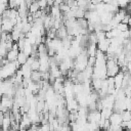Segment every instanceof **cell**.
I'll return each mask as SVG.
<instances>
[{
    "label": "cell",
    "mask_w": 131,
    "mask_h": 131,
    "mask_svg": "<svg viewBox=\"0 0 131 131\" xmlns=\"http://www.w3.org/2000/svg\"><path fill=\"white\" fill-rule=\"evenodd\" d=\"M108 122L111 125H121L122 123V116L120 113L113 112V114L108 118Z\"/></svg>",
    "instance_id": "obj_1"
},
{
    "label": "cell",
    "mask_w": 131,
    "mask_h": 131,
    "mask_svg": "<svg viewBox=\"0 0 131 131\" xmlns=\"http://www.w3.org/2000/svg\"><path fill=\"white\" fill-rule=\"evenodd\" d=\"M18 50H13V49H10L9 51H7V54L5 56V59L8 61V62H12V61H15L16 60V57H17V54H18Z\"/></svg>",
    "instance_id": "obj_2"
},
{
    "label": "cell",
    "mask_w": 131,
    "mask_h": 131,
    "mask_svg": "<svg viewBox=\"0 0 131 131\" xmlns=\"http://www.w3.org/2000/svg\"><path fill=\"white\" fill-rule=\"evenodd\" d=\"M27 59H28V56H27L24 52L19 51L18 54H17V57H16V61L18 62V64H19V66L25 64V63L27 62Z\"/></svg>",
    "instance_id": "obj_3"
}]
</instances>
